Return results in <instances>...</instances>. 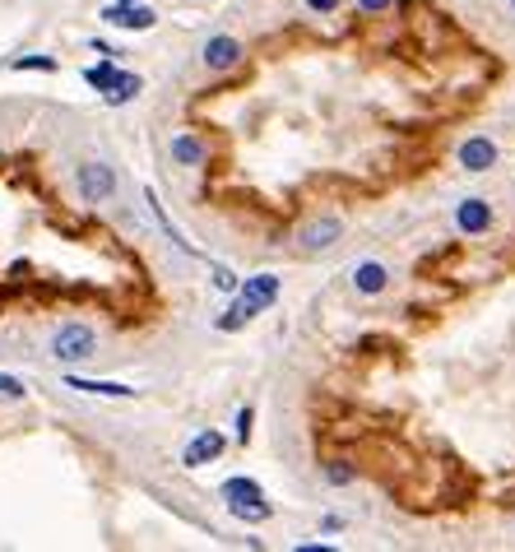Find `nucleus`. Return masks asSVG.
Returning a JSON list of instances; mask_svg holds the SVG:
<instances>
[{
	"label": "nucleus",
	"mask_w": 515,
	"mask_h": 552,
	"mask_svg": "<svg viewBox=\"0 0 515 552\" xmlns=\"http://www.w3.org/2000/svg\"><path fill=\"white\" fill-rule=\"evenodd\" d=\"M275 302H279V279L275 274H256V279H247V293L232 302V311L219 320V329H241L251 316H260L265 307H275Z\"/></svg>",
	"instance_id": "nucleus-1"
},
{
	"label": "nucleus",
	"mask_w": 515,
	"mask_h": 552,
	"mask_svg": "<svg viewBox=\"0 0 515 552\" xmlns=\"http://www.w3.org/2000/svg\"><path fill=\"white\" fill-rule=\"evenodd\" d=\"M223 502H228V511L237 520H269L275 515V506L265 502L260 483H251V478H228L223 483Z\"/></svg>",
	"instance_id": "nucleus-2"
},
{
	"label": "nucleus",
	"mask_w": 515,
	"mask_h": 552,
	"mask_svg": "<svg viewBox=\"0 0 515 552\" xmlns=\"http://www.w3.org/2000/svg\"><path fill=\"white\" fill-rule=\"evenodd\" d=\"M98 339H93V329L89 325H65L57 339H51V353L61 357V363H84V357H93Z\"/></svg>",
	"instance_id": "nucleus-3"
},
{
	"label": "nucleus",
	"mask_w": 515,
	"mask_h": 552,
	"mask_svg": "<svg viewBox=\"0 0 515 552\" xmlns=\"http://www.w3.org/2000/svg\"><path fill=\"white\" fill-rule=\"evenodd\" d=\"M79 190H84V200H107L117 190L112 168H102V162H84V168H79Z\"/></svg>",
	"instance_id": "nucleus-4"
},
{
	"label": "nucleus",
	"mask_w": 515,
	"mask_h": 552,
	"mask_svg": "<svg viewBox=\"0 0 515 552\" xmlns=\"http://www.w3.org/2000/svg\"><path fill=\"white\" fill-rule=\"evenodd\" d=\"M223 451V436L219 432H200L191 446H186V455H181V464H191V469H200V464H209L214 455Z\"/></svg>",
	"instance_id": "nucleus-5"
},
{
	"label": "nucleus",
	"mask_w": 515,
	"mask_h": 552,
	"mask_svg": "<svg viewBox=\"0 0 515 552\" xmlns=\"http://www.w3.org/2000/svg\"><path fill=\"white\" fill-rule=\"evenodd\" d=\"M237 57H241V42H232V38H209L205 42V66L209 70H228V66H237Z\"/></svg>",
	"instance_id": "nucleus-6"
},
{
	"label": "nucleus",
	"mask_w": 515,
	"mask_h": 552,
	"mask_svg": "<svg viewBox=\"0 0 515 552\" xmlns=\"http://www.w3.org/2000/svg\"><path fill=\"white\" fill-rule=\"evenodd\" d=\"M102 19L117 23V29H153V10H144V5H112Z\"/></svg>",
	"instance_id": "nucleus-7"
},
{
	"label": "nucleus",
	"mask_w": 515,
	"mask_h": 552,
	"mask_svg": "<svg viewBox=\"0 0 515 552\" xmlns=\"http://www.w3.org/2000/svg\"><path fill=\"white\" fill-rule=\"evenodd\" d=\"M459 162H465L469 172H487L497 162V145L493 140H469L465 149H459Z\"/></svg>",
	"instance_id": "nucleus-8"
},
{
	"label": "nucleus",
	"mask_w": 515,
	"mask_h": 552,
	"mask_svg": "<svg viewBox=\"0 0 515 552\" xmlns=\"http://www.w3.org/2000/svg\"><path fill=\"white\" fill-rule=\"evenodd\" d=\"M455 223L465 232H487V223H493V209H487L483 200H465L455 209Z\"/></svg>",
	"instance_id": "nucleus-9"
},
{
	"label": "nucleus",
	"mask_w": 515,
	"mask_h": 552,
	"mask_svg": "<svg viewBox=\"0 0 515 552\" xmlns=\"http://www.w3.org/2000/svg\"><path fill=\"white\" fill-rule=\"evenodd\" d=\"M70 390H84V395H107V399H130L135 390L117 381H84V376H70Z\"/></svg>",
	"instance_id": "nucleus-10"
},
{
	"label": "nucleus",
	"mask_w": 515,
	"mask_h": 552,
	"mask_svg": "<svg viewBox=\"0 0 515 552\" xmlns=\"http://www.w3.org/2000/svg\"><path fill=\"white\" fill-rule=\"evenodd\" d=\"M135 93H140V74H121V70H117V79L107 84V102L121 107V102H130Z\"/></svg>",
	"instance_id": "nucleus-11"
},
{
	"label": "nucleus",
	"mask_w": 515,
	"mask_h": 552,
	"mask_svg": "<svg viewBox=\"0 0 515 552\" xmlns=\"http://www.w3.org/2000/svg\"><path fill=\"white\" fill-rule=\"evenodd\" d=\"M339 237V218H320V223H311L307 232H302V241L311 246V251H316V246H330Z\"/></svg>",
	"instance_id": "nucleus-12"
},
{
	"label": "nucleus",
	"mask_w": 515,
	"mask_h": 552,
	"mask_svg": "<svg viewBox=\"0 0 515 552\" xmlns=\"http://www.w3.org/2000/svg\"><path fill=\"white\" fill-rule=\"evenodd\" d=\"M354 284H358L362 293H381V288H386V269H381V265H362V269L354 274Z\"/></svg>",
	"instance_id": "nucleus-13"
},
{
	"label": "nucleus",
	"mask_w": 515,
	"mask_h": 552,
	"mask_svg": "<svg viewBox=\"0 0 515 552\" xmlns=\"http://www.w3.org/2000/svg\"><path fill=\"white\" fill-rule=\"evenodd\" d=\"M84 79H89V84H93L98 93H107V84L117 79V66H112V61H98V66H89V74H84Z\"/></svg>",
	"instance_id": "nucleus-14"
},
{
	"label": "nucleus",
	"mask_w": 515,
	"mask_h": 552,
	"mask_svg": "<svg viewBox=\"0 0 515 552\" xmlns=\"http://www.w3.org/2000/svg\"><path fill=\"white\" fill-rule=\"evenodd\" d=\"M172 158H181V162H200V158H205V149H200L196 140H186V135H181V140L172 145Z\"/></svg>",
	"instance_id": "nucleus-15"
},
{
	"label": "nucleus",
	"mask_w": 515,
	"mask_h": 552,
	"mask_svg": "<svg viewBox=\"0 0 515 552\" xmlns=\"http://www.w3.org/2000/svg\"><path fill=\"white\" fill-rule=\"evenodd\" d=\"M14 70H57V61H51V57H19Z\"/></svg>",
	"instance_id": "nucleus-16"
},
{
	"label": "nucleus",
	"mask_w": 515,
	"mask_h": 552,
	"mask_svg": "<svg viewBox=\"0 0 515 552\" xmlns=\"http://www.w3.org/2000/svg\"><path fill=\"white\" fill-rule=\"evenodd\" d=\"M0 399H23V381H14V376H0Z\"/></svg>",
	"instance_id": "nucleus-17"
},
{
	"label": "nucleus",
	"mask_w": 515,
	"mask_h": 552,
	"mask_svg": "<svg viewBox=\"0 0 515 552\" xmlns=\"http://www.w3.org/2000/svg\"><path fill=\"white\" fill-rule=\"evenodd\" d=\"M251 418H256V413H251V408H241V413H237V436H241V441H247V436H251Z\"/></svg>",
	"instance_id": "nucleus-18"
},
{
	"label": "nucleus",
	"mask_w": 515,
	"mask_h": 552,
	"mask_svg": "<svg viewBox=\"0 0 515 552\" xmlns=\"http://www.w3.org/2000/svg\"><path fill=\"white\" fill-rule=\"evenodd\" d=\"M330 483H354V469H344V464H330Z\"/></svg>",
	"instance_id": "nucleus-19"
},
{
	"label": "nucleus",
	"mask_w": 515,
	"mask_h": 552,
	"mask_svg": "<svg viewBox=\"0 0 515 552\" xmlns=\"http://www.w3.org/2000/svg\"><path fill=\"white\" fill-rule=\"evenodd\" d=\"M214 279H219V288H237V279H232L228 269H214Z\"/></svg>",
	"instance_id": "nucleus-20"
},
{
	"label": "nucleus",
	"mask_w": 515,
	"mask_h": 552,
	"mask_svg": "<svg viewBox=\"0 0 515 552\" xmlns=\"http://www.w3.org/2000/svg\"><path fill=\"white\" fill-rule=\"evenodd\" d=\"M307 5H311V10H335L339 0H307Z\"/></svg>",
	"instance_id": "nucleus-21"
},
{
	"label": "nucleus",
	"mask_w": 515,
	"mask_h": 552,
	"mask_svg": "<svg viewBox=\"0 0 515 552\" xmlns=\"http://www.w3.org/2000/svg\"><path fill=\"white\" fill-rule=\"evenodd\" d=\"M358 5H362V10H386L390 0H358Z\"/></svg>",
	"instance_id": "nucleus-22"
},
{
	"label": "nucleus",
	"mask_w": 515,
	"mask_h": 552,
	"mask_svg": "<svg viewBox=\"0 0 515 552\" xmlns=\"http://www.w3.org/2000/svg\"><path fill=\"white\" fill-rule=\"evenodd\" d=\"M121 5H130V0H121Z\"/></svg>",
	"instance_id": "nucleus-23"
}]
</instances>
